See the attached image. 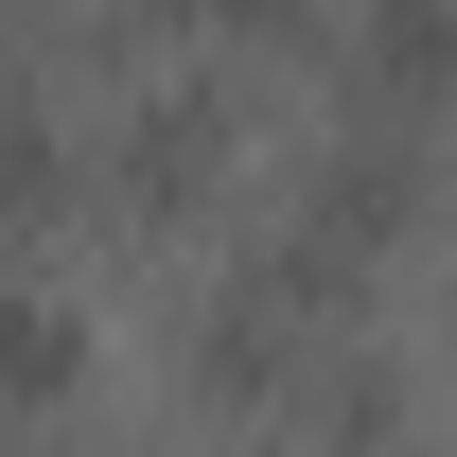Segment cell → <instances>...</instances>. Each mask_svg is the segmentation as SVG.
Masks as SVG:
<instances>
[{"mask_svg": "<svg viewBox=\"0 0 457 457\" xmlns=\"http://www.w3.org/2000/svg\"><path fill=\"white\" fill-rule=\"evenodd\" d=\"M88 387V317H71V299H0V404H71Z\"/></svg>", "mask_w": 457, "mask_h": 457, "instance_id": "7a4b0ae2", "label": "cell"}, {"mask_svg": "<svg viewBox=\"0 0 457 457\" xmlns=\"http://www.w3.org/2000/svg\"><path fill=\"white\" fill-rule=\"evenodd\" d=\"M106 176H123V212H194V194L228 176V106H212V88H159V106H123Z\"/></svg>", "mask_w": 457, "mask_h": 457, "instance_id": "6da1fadb", "label": "cell"}, {"mask_svg": "<svg viewBox=\"0 0 457 457\" xmlns=\"http://www.w3.org/2000/svg\"><path fill=\"white\" fill-rule=\"evenodd\" d=\"M71 212V141H54V106H18V88H0V246H18V228H54Z\"/></svg>", "mask_w": 457, "mask_h": 457, "instance_id": "3957f363", "label": "cell"}, {"mask_svg": "<svg viewBox=\"0 0 457 457\" xmlns=\"http://www.w3.org/2000/svg\"><path fill=\"white\" fill-rule=\"evenodd\" d=\"M370 88H387V106L440 88V0H387V18H370Z\"/></svg>", "mask_w": 457, "mask_h": 457, "instance_id": "277c9868", "label": "cell"}]
</instances>
